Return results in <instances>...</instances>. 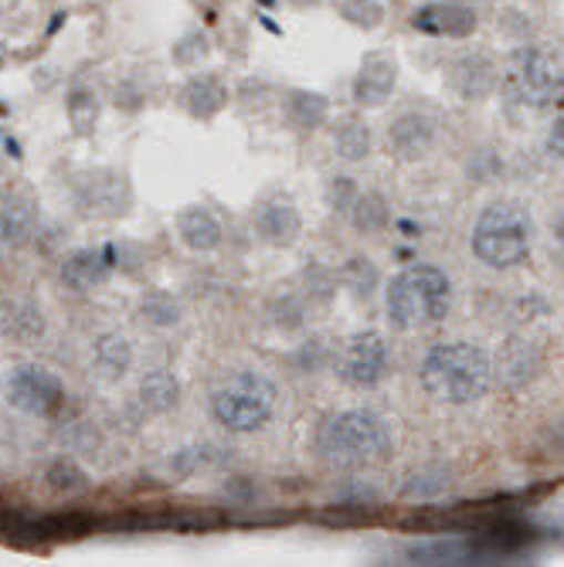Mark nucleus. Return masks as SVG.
Here are the masks:
<instances>
[{
    "instance_id": "nucleus-1",
    "label": "nucleus",
    "mask_w": 564,
    "mask_h": 567,
    "mask_svg": "<svg viewBox=\"0 0 564 567\" xmlns=\"http://www.w3.org/2000/svg\"><path fill=\"white\" fill-rule=\"evenodd\" d=\"M394 439L384 415L371 408H347L330 415L317 432V452L334 470H371L391 455Z\"/></svg>"
},
{
    "instance_id": "nucleus-2",
    "label": "nucleus",
    "mask_w": 564,
    "mask_h": 567,
    "mask_svg": "<svg viewBox=\"0 0 564 567\" xmlns=\"http://www.w3.org/2000/svg\"><path fill=\"white\" fill-rule=\"evenodd\" d=\"M493 360L483 347L466 343V340H452V343H435L422 368L419 381L425 394L439 404H473L486 398L493 388Z\"/></svg>"
},
{
    "instance_id": "nucleus-3",
    "label": "nucleus",
    "mask_w": 564,
    "mask_h": 567,
    "mask_svg": "<svg viewBox=\"0 0 564 567\" xmlns=\"http://www.w3.org/2000/svg\"><path fill=\"white\" fill-rule=\"evenodd\" d=\"M388 320L398 330H425L449 317L452 282L439 266H408L384 289Z\"/></svg>"
},
{
    "instance_id": "nucleus-4",
    "label": "nucleus",
    "mask_w": 564,
    "mask_h": 567,
    "mask_svg": "<svg viewBox=\"0 0 564 567\" xmlns=\"http://www.w3.org/2000/svg\"><path fill=\"white\" fill-rule=\"evenodd\" d=\"M500 89L521 110H554L564 102V59L544 44H517L500 69Z\"/></svg>"
},
{
    "instance_id": "nucleus-5",
    "label": "nucleus",
    "mask_w": 564,
    "mask_h": 567,
    "mask_svg": "<svg viewBox=\"0 0 564 567\" xmlns=\"http://www.w3.org/2000/svg\"><path fill=\"white\" fill-rule=\"evenodd\" d=\"M534 218L517 200H496L480 212L473 225V255L496 272L517 269L531 259Z\"/></svg>"
},
{
    "instance_id": "nucleus-6",
    "label": "nucleus",
    "mask_w": 564,
    "mask_h": 567,
    "mask_svg": "<svg viewBox=\"0 0 564 567\" xmlns=\"http://www.w3.org/2000/svg\"><path fill=\"white\" fill-rule=\"evenodd\" d=\"M276 384L259 371H238L212 391V415L232 435H252L276 415Z\"/></svg>"
},
{
    "instance_id": "nucleus-7",
    "label": "nucleus",
    "mask_w": 564,
    "mask_h": 567,
    "mask_svg": "<svg viewBox=\"0 0 564 567\" xmlns=\"http://www.w3.org/2000/svg\"><path fill=\"white\" fill-rule=\"evenodd\" d=\"M4 398L31 419H55L65 408V384L41 364H18L4 378Z\"/></svg>"
},
{
    "instance_id": "nucleus-8",
    "label": "nucleus",
    "mask_w": 564,
    "mask_h": 567,
    "mask_svg": "<svg viewBox=\"0 0 564 567\" xmlns=\"http://www.w3.org/2000/svg\"><path fill=\"white\" fill-rule=\"evenodd\" d=\"M337 371H340V381L347 388H357V391L378 388L391 371L388 340L381 333H375V330L347 337V343L340 350V360H337Z\"/></svg>"
},
{
    "instance_id": "nucleus-9",
    "label": "nucleus",
    "mask_w": 564,
    "mask_h": 567,
    "mask_svg": "<svg viewBox=\"0 0 564 567\" xmlns=\"http://www.w3.org/2000/svg\"><path fill=\"white\" fill-rule=\"evenodd\" d=\"M412 31L429 34V38H445V41H466L480 28V14L466 0H432L422 4L408 18Z\"/></svg>"
},
{
    "instance_id": "nucleus-10",
    "label": "nucleus",
    "mask_w": 564,
    "mask_h": 567,
    "mask_svg": "<svg viewBox=\"0 0 564 567\" xmlns=\"http://www.w3.org/2000/svg\"><path fill=\"white\" fill-rule=\"evenodd\" d=\"M398 55L388 48H375L361 59V69L353 75V85H350V99L357 102L361 110H378L384 102L394 95L398 89Z\"/></svg>"
},
{
    "instance_id": "nucleus-11",
    "label": "nucleus",
    "mask_w": 564,
    "mask_h": 567,
    "mask_svg": "<svg viewBox=\"0 0 564 567\" xmlns=\"http://www.w3.org/2000/svg\"><path fill=\"white\" fill-rule=\"evenodd\" d=\"M445 85L466 102H480L486 95H493V89L500 85V65L493 62V55L480 48H466L459 55L449 59L445 65Z\"/></svg>"
},
{
    "instance_id": "nucleus-12",
    "label": "nucleus",
    "mask_w": 564,
    "mask_h": 567,
    "mask_svg": "<svg viewBox=\"0 0 564 567\" xmlns=\"http://www.w3.org/2000/svg\"><path fill=\"white\" fill-rule=\"evenodd\" d=\"M75 200H79L82 215L120 218L130 208V184H126V177H120L113 171H95L85 181H79Z\"/></svg>"
},
{
    "instance_id": "nucleus-13",
    "label": "nucleus",
    "mask_w": 564,
    "mask_h": 567,
    "mask_svg": "<svg viewBox=\"0 0 564 567\" xmlns=\"http://www.w3.org/2000/svg\"><path fill=\"white\" fill-rule=\"evenodd\" d=\"M252 228L255 235H259L266 245L273 248H289L299 241L302 235V218L296 212V204L283 194H269L263 197L259 204H255V212H252Z\"/></svg>"
},
{
    "instance_id": "nucleus-14",
    "label": "nucleus",
    "mask_w": 564,
    "mask_h": 567,
    "mask_svg": "<svg viewBox=\"0 0 564 567\" xmlns=\"http://www.w3.org/2000/svg\"><path fill=\"white\" fill-rule=\"evenodd\" d=\"M439 136V120L429 110H404L388 126V150L398 161H419Z\"/></svg>"
},
{
    "instance_id": "nucleus-15",
    "label": "nucleus",
    "mask_w": 564,
    "mask_h": 567,
    "mask_svg": "<svg viewBox=\"0 0 564 567\" xmlns=\"http://www.w3.org/2000/svg\"><path fill=\"white\" fill-rule=\"evenodd\" d=\"M62 282L75 292H92L106 286L110 276L116 272V248L99 245V248H75L62 259Z\"/></svg>"
},
{
    "instance_id": "nucleus-16",
    "label": "nucleus",
    "mask_w": 564,
    "mask_h": 567,
    "mask_svg": "<svg viewBox=\"0 0 564 567\" xmlns=\"http://www.w3.org/2000/svg\"><path fill=\"white\" fill-rule=\"evenodd\" d=\"M228 85L215 75V72H194L184 85H181V106L187 116L208 123L215 120L225 106H228Z\"/></svg>"
},
{
    "instance_id": "nucleus-17",
    "label": "nucleus",
    "mask_w": 564,
    "mask_h": 567,
    "mask_svg": "<svg viewBox=\"0 0 564 567\" xmlns=\"http://www.w3.org/2000/svg\"><path fill=\"white\" fill-rule=\"evenodd\" d=\"M177 235L197 255H208V251L222 248V241H225V228H222L218 215L204 208V204H191V208H184L177 215Z\"/></svg>"
},
{
    "instance_id": "nucleus-18",
    "label": "nucleus",
    "mask_w": 564,
    "mask_h": 567,
    "mask_svg": "<svg viewBox=\"0 0 564 567\" xmlns=\"http://www.w3.org/2000/svg\"><path fill=\"white\" fill-rule=\"evenodd\" d=\"M541 368H544V357H541V350L531 340H510L500 350L493 371H500V378L510 388H527L541 374Z\"/></svg>"
},
{
    "instance_id": "nucleus-19",
    "label": "nucleus",
    "mask_w": 564,
    "mask_h": 567,
    "mask_svg": "<svg viewBox=\"0 0 564 567\" xmlns=\"http://www.w3.org/2000/svg\"><path fill=\"white\" fill-rule=\"evenodd\" d=\"M38 225V204L31 197H11L0 204V251H18L31 241Z\"/></svg>"
},
{
    "instance_id": "nucleus-20",
    "label": "nucleus",
    "mask_w": 564,
    "mask_h": 567,
    "mask_svg": "<svg viewBox=\"0 0 564 567\" xmlns=\"http://www.w3.org/2000/svg\"><path fill=\"white\" fill-rule=\"evenodd\" d=\"M286 123L299 133H317L330 116V99L314 89H289L283 99Z\"/></svg>"
},
{
    "instance_id": "nucleus-21",
    "label": "nucleus",
    "mask_w": 564,
    "mask_h": 567,
    "mask_svg": "<svg viewBox=\"0 0 564 567\" xmlns=\"http://www.w3.org/2000/svg\"><path fill=\"white\" fill-rule=\"evenodd\" d=\"M92 364L99 368L102 378L120 381L133 368V343L120 330H106L92 340Z\"/></svg>"
},
{
    "instance_id": "nucleus-22",
    "label": "nucleus",
    "mask_w": 564,
    "mask_h": 567,
    "mask_svg": "<svg viewBox=\"0 0 564 567\" xmlns=\"http://www.w3.org/2000/svg\"><path fill=\"white\" fill-rule=\"evenodd\" d=\"M140 404L150 415H167L181 404V381L167 368H153L140 378Z\"/></svg>"
},
{
    "instance_id": "nucleus-23",
    "label": "nucleus",
    "mask_w": 564,
    "mask_h": 567,
    "mask_svg": "<svg viewBox=\"0 0 564 567\" xmlns=\"http://www.w3.org/2000/svg\"><path fill=\"white\" fill-rule=\"evenodd\" d=\"M334 150L337 157L347 161V164H361L375 153V133L365 120L357 116H347L337 130H334Z\"/></svg>"
},
{
    "instance_id": "nucleus-24",
    "label": "nucleus",
    "mask_w": 564,
    "mask_h": 567,
    "mask_svg": "<svg viewBox=\"0 0 564 567\" xmlns=\"http://www.w3.org/2000/svg\"><path fill=\"white\" fill-rule=\"evenodd\" d=\"M347 215L361 235H378L391 225V204L381 190H361Z\"/></svg>"
},
{
    "instance_id": "nucleus-25",
    "label": "nucleus",
    "mask_w": 564,
    "mask_h": 567,
    "mask_svg": "<svg viewBox=\"0 0 564 567\" xmlns=\"http://www.w3.org/2000/svg\"><path fill=\"white\" fill-rule=\"evenodd\" d=\"M136 313L143 323L150 327H157V330H171L184 320V306L174 292L167 289H150L140 296V306H136Z\"/></svg>"
},
{
    "instance_id": "nucleus-26",
    "label": "nucleus",
    "mask_w": 564,
    "mask_h": 567,
    "mask_svg": "<svg viewBox=\"0 0 564 567\" xmlns=\"http://www.w3.org/2000/svg\"><path fill=\"white\" fill-rule=\"evenodd\" d=\"M44 483H48V489H55L59 496H75V493H85L92 486L89 473L79 466L72 455L51 458L48 470H44Z\"/></svg>"
},
{
    "instance_id": "nucleus-27",
    "label": "nucleus",
    "mask_w": 564,
    "mask_h": 567,
    "mask_svg": "<svg viewBox=\"0 0 564 567\" xmlns=\"http://www.w3.org/2000/svg\"><path fill=\"white\" fill-rule=\"evenodd\" d=\"M65 110H69V123L79 136H92L95 123H99V95L92 85H82L75 82L69 89V99H65Z\"/></svg>"
},
{
    "instance_id": "nucleus-28",
    "label": "nucleus",
    "mask_w": 564,
    "mask_h": 567,
    "mask_svg": "<svg viewBox=\"0 0 564 567\" xmlns=\"http://www.w3.org/2000/svg\"><path fill=\"white\" fill-rule=\"evenodd\" d=\"M452 486V473L445 466H422L416 473H408V480L401 483V496L404 499H435Z\"/></svg>"
},
{
    "instance_id": "nucleus-29",
    "label": "nucleus",
    "mask_w": 564,
    "mask_h": 567,
    "mask_svg": "<svg viewBox=\"0 0 564 567\" xmlns=\"http://www.w3.org/2000/svg\"><path fill=\"white\" fill-rule=\"evenodd\" d=\"M340 282L353 292V299L368 302L375 296V289L381 286V272L371 259H365V255H353V259H347L340 269Z\"/></svg>"
},
{
    "instance_id": "nucleus-30",
    "label": "nucleus",
    "mask_w": 564,
    "mask_h": 567,
    "mask_svg": "<svg viewBox=\"0 0 564 567\" xmlns=\"http://www.w3.org/2000/svg\"><path fill=\"white\" fill-rule=\"evenodd\" d=\"M337 14L350 28H361V31H378L388 18L384 0H337Z\"/></svg>"
},
{
    "instance_id": "nucleus-31",
    "label": "nucleus",
    "mask_w": 564,
    "mask_h": 567,
    "mask_svg": "<svg viewBox=\"0 0 564 567\" xmlns=\"http://www.w3.org/2000/svg\"><path fill=\"white\" fill-rule=\"evenodd\" d=\"M337 296V272L327 269L324 262H310L302 269V299L310 306H327Z\"/></svg>"
},
{
    "instance_id": "nucleus-32",
    "label": "nucleus",
    "mask_w": 564,
    "mask_h": 567,
    "mask_svg": "<svg viewBox=\"0 0 564 567\" xmlns=\"http://www.w3.org/2000/svg\"><path fill=\"white\" fill-rule=\"evenodd\" d=\"M44 330H48V320H44V313H41V306H34V302H18V309H14V323H11V333H8V337H14V340H21V343H34V340L44 337Z\"/></svg>"
},
{
    "instance_id": "nucleus-33",
    "label": "nucleus",
    "mask_w": 564,
    "mask_h": 567,
    "mask_svg": "<svg viewBox=\"0 0 564 567\" xmlns=\"http://www.w3.org/2000/svg\"><path fill=\"white\" fill-rule=\"evenodd\" d=\"M269 313H273V323L279 330H299L306 320V302H302V296H283L273 302Z\"/></svg>"
},
{
    "instance_id": "nucleus-34",
    "label": "nucleus",
    "mask_w": 564,
    "mask_h": 567,
    "mask_svg": "<svg viewBox=\"0 0 564 567\" xmlns=\"http://www.w3.org/2000/svg\"><path fill=\"white\" fill-rule=\"evenodd\" d=\"M357 194H361V187L353 184V177H330V184H327V208L337 212V215H347L350 204L357 200Z\"/></svg>"
},
{
    "instance_id": "nucleus-35",
    "label": "nucleus",
    "mask_w": 564,
    "mask_h": 567,
    "mask_svg": "<svg viewBox=\"0 0 564 567\" xmlns=\"http://www.w3.org/2000/svg\"><path fill=\"white\" fill-rule=\"evenodd\" d=\"M146 102V95L133 85V82H123V85H116V106H123V110H140Z\"/></svg>"
},
{
    "instance_id": "nucleus-36",
    "label": "nucleus",
    "mask_w": 564,
    "mask_h": 567,
    "mask_svg": "<svg viewBox=\"0 0 564 567\" xmlns=\"http://www.w3.org/2000/svg\"><path fill=\"white\" fill-rule=\"evenodd\" d=\"M547 153L564 164V116H554V123L547 130Z\"/></svg>"
},
{
    "instance_id": "nucleus-37",
    "label": "nucleus",
    "mask_w": 564,
    "mask_h": 567,
    "mask_svg": "<svg viewBox=\"0 0 564 567\" xmlns=\"http://www.w3.org/2000/svg\"><path fill=\"white\" fill-rule=\"evenodd\" d=\"M14 309H18V302H11L4 292H0V337H8V333H11V323H14Z\"/></svg>"
},
{
    "instance_id": "nucleus-38",
    "label": "nucleus",
    "mask_w": 564,
    "mask_h": 567,
    "mask_svg": "<svg viewBox=\"0 0 564 567\" xmlns=\"http://www.w3.org/2000/svg\"><path fill=\"white\" fill-rule=\"evenodd\" d=\"M554 245H557L561 259H564V212H561V215H557V221H554Z\"/></svg>"
},
{
    "instance_id": "nucleus-39",
    "label": "nucleus",
    "mask_w": 564,
    "mask_h": 567,
    "mask_svg": "<svg viewBox=\"0 0 564 567\" xmlns=\"http://www.w3.org/2000/svg\"><path fill=\"white\" fill-rule=\"evenodd\" d=\"M293 8H299V11H306V8H320L324 0H289Z\"/></svg>"
},
{
    "instance_id": "nucleus-40",
    "label": "nucleus",
    "mask_w": 564,
    "mask_h": 567,
    "mask_svg": "<svg viewBox=\"0 0 564 567\" xmlns=\"http://www.w3.org/2000/svg\"><path fill=\"white\" fill-rule=\"evenodd\" d=\"M8 65V48H4V41H0V69Z\"/></svg>"
}]
</instances>
